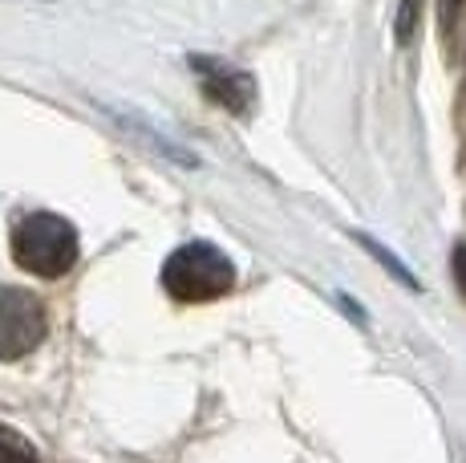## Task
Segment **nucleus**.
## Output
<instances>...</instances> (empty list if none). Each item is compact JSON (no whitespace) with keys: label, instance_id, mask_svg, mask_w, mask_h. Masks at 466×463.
I'll return each mask as SVG.
<instances>
[{"label":"nucleus","instance_id":"6e6552de","mask_svg":"<svg viewBox=\"0 0 466 463\" xmlns=\"http://www.w3.org/2000/svg\"><path fill=\"white\" fill-rule=\"evenodd\" d=\"M438 13H442V29H451L462 13V0H438Z\"/></svg>","mask_w":466,"mask_h":463},{"label":"nucleus","instance_id":"39448f33","mask_svg":"<svg viewBox=\"0 0 466 463\" xmlns=\"http://www.w3.org/2000/svg\"><path fill=\"white\" fill-rule=\"evenodd\" d=\"M418 5H422V0H401V8H398V41L401 46H406L418 29Z\"/></svg>","mask_w":466,"mask_h":463},{"label":"nucleus","instance_id":"1a4fd4ad","mask_svg":"<svg viewBox=\"0 0 466 463\" xmlns=\"http://www.w3.org/2000/svg\"><path fill=\"white\" fill-rule=\"evenodd\" d=\"M454 277H459V289L466 293V244L454 248Z\"/></svg>","mask_w":466,"mask_h":463},{"label":"nucleus","instance_id":"f257e3e1","mask_svg":"<svg viewBox=\"0 0 466 463\" xmlns=\"http://www.w3.org/2000/svg\"><path fill=\"white\" fill-rule=\"evenodd\" d=\"M13 256L33 277H61L77 261V232L53 211H33L13 228Z\"/></svg>","mask_w":466,"mask_h":463},{"label":"nucleus","instance_id":"423d86ee","mask_svg":"<svg viewBox=\"0 0 466 463\" xmlns=\"http://www.w3.org/2000/svg\"><path fill=\"white\" fill-rule=\"evenodd\" d=\"M0 463H37L21 439H0Z\"/></svg>","mask_w":466,"mask_h":463},{"label":"nucleus","instance_id":"f03ea898","mask_svg":"<svg viewBox=\"0 0 466 463\" xmlns=\"http://www.w3.org/2000/svg\"><path fill=\"white\" fill-rule=\"evenodd\" d=\"M231 281H236L231 261L203 240L175 248L163 264V289L175 301H215L231 289Z\"/></svg>","mask_w":466,"mask_h":463},{"label":"nucleus","instance_id":"20e7f679","mask_svg":"<svg viewBox=\"0 0 466 463\" xmlns=\"http://www.w3.org/2000/svg\"><path fill=\"white\" fill-rule=\"evenodd\" d=\"M191 69L199 74L208 98H215L219 106H228L231 114H248L256 102V82L236 66H223V61L211 57H191Z\"/></svg>","mask_w":466,"mask_h":463},{"label":"nucleus","instance_id":"0eeeda50","mask_svg":"<svg viewBox=\"0 0 466 463\" xmlns=\"http://www.w3.org/2000/svg\"><path fill=\"white\" fill-rule=\"evenodd\" d=\"M361 244H365V248H370V252H373V256H378V261L385 264V269H393V273H398V281L414 284V277H410V273H406V269H401V264H398V261H393V256H390V252H385V248H381V244H373V240H370V236H361Z\"/></svg>","mask_w":466,"mask_h":463},{"label":"nucleus","instance_id":"7ed1b4c3","mask_svg":"<svg viewBox=\"0 0 466 463\" xmlns=\"http://www.w3.org/2000/svg\"><path fill=\"white\" fill-rule=\"evenodd\" d=\"M45 337V309L37 297L21 289L0 293V362L25 358L29 350H37Z\"/></svg>","mask_w":466,"mask_h":463}]
</instances>
